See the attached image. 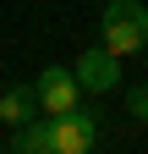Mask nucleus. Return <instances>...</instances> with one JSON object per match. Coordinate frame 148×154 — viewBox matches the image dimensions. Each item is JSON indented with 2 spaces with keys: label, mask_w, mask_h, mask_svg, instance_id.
<instances>
[{
  "label": "nucleus",
  "mask_w": 148,
  "mask_h": 154,
  "mask_svg": "<svg viewBox=\"0 0 148 154\" xmlns=\"http://www.w3.org/2000/svg\"><path fill=\"white\" fill-rule=\"evenodd\" d=\"M39 116V88L33 83H11V88H0V121L6 127H22Z\"/></svg>",
  "instance_id": "obj_5"
},
{
  "label": "nucleus",
  "mask_w": 148,
  "mask_h": 154,
  "mask_svg": "<svg viewBox=\"0 0 148 154\" xmlns=\"http://www.w3.org/2000/svg\"><path fill=\"white\" fill-rule=\"evenodd\" d=\"M33 88H39V110H44V116H66V110H77V105H82V83H77V72L61 66V61L44 66Z\"/></svg>",
  "instance_id": "obj_3"
},
{
  "label": "nucleus",
  "mask_w": 148,
  "mask_h": 154,
  "mask_svg": "<svg viewBox=\"0 0 148 154\" xmlns=\"http://www.w3.org/2000/svg\"><path fill=\"white\" fill-rule=\"evenodd\" d=\"M71 72H77L82 94H110V88H121V55H110V50H82Z\"/></svg>",
  "instance_id": "obj_4"
},
{
  "label": "nucleus",
  "mask_w": 148,
  "mask_h": 154,
  "mask_svg": "<svg viewBox=\"0 0 148 154\" xmlns=\"http://www.w3.org/2000/svg\"><path fill=\"white\" fill-rule=\"evenodd\" d=\"M0 154H11V149H0Z\"/></svg>",
  "instance_id": "obj_8"
},
{
  "label": "nucleus",
  "mask_w": 148,
  "mask_h": 154,
  "mask_svg": "<svg viewBox=\"0 0 148 154\" xmlns=\"http://www.w3.org/2000/svg\"><path fill=\"white\" fill-rule=\"evenodd\" d=\"M126 110H132L137 121H148V83H143V88H132V94H126Z\"/></svg>",
  "instance_id": "obj_7"
},
{
  "label": "nucleus",
  "mask_w": 148,
  "mask_h": 154,
  "mask_svg": "<svg viewBox=\"0 0 148 154\" xmlns=\"http://www.w3.org/2000/svg\"><path fill=\"white\" fill-rule=\"evenodd\" d=\"M11 154H49V121H22L11 127Z\"/></svg>",
  "instance_id": "obj_6"
},
{
  "label": "nucleus",
  "mask_w": 148,
  "mask_h": 154,
  "mask_svg": "<svg viewBox=\"0 0 148 154\" xmlns=\"http://www.w3.org/2000/svg\"><path fill=\"white\" fill-rule=\"evenodd\" d=\"M99 33H104L110 55H137L148 44V6L143 0H110L99 17Z\"/></svg>",
  "instance_id": "obj_1"
},
{
  "label": "nucleus",
  "mask_w": 148,
  "mask_h": 154,
  "mask_svg": "<svg viewBox=\"0 0 148 154\" xmlns=\"http://www.w3.org/2000/svg\"><path fill=\"white\" fill-rule=\"evenodd\" d=\"M99 143V116L93 110H66V116H49V154H93Z\"/></svg>",
  "instance_id": "obj_2"
}]
</instances>
